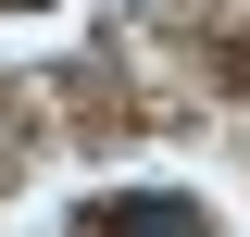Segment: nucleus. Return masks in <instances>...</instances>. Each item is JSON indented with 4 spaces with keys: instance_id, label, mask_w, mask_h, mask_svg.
<instances>
[{
    "instance_id": "1",
    "label": "nucleus",
    "mask_w": 250,
    "mask_h": 237,
    "mask_svg": "<svg viewBox=\"0 0 250 237\" xmlns=\"http://www.w3.org/2000/svg\"><path fill=\"white\" fill-rule=\"evenodd\" d=\"M75 237H213L200 225V200H163V187H125V200H100Z\"/></svg>"
},
{
    "instance_id": "2",
    "label": "nucleus",
    "mask_w": 250,
    "mask_h": 237,
    "mask_svg": "<svg viewBox=\"0 0 250 237\" xmlns=\"http://www.w3.org/2000/svg\"><path fill=\"white\" fill-rule=\"evenodd\" d=\"M225 75H238V88H250V38H238V50H225Z\"/></svg>"
}]
</instances>
